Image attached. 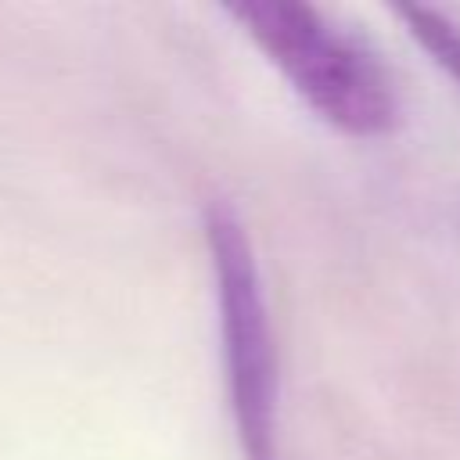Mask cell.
Segmentation results:
<instances>
[{"mask_svg": "<svg viewBox=\"0 0 460 460\" xmlns=\"http://www.w3.org/2000/svg\"><path fill=\"white\" fill-rule=\"evenodd\" d=\"M399 14L406 18L410 32L435 54V61L460 79V29L428 7H399Z\"/></svg>", "mask_w": 460, "mask_h": 460, "instance_id": "3", "label": "cell"}, {"mask_svg": "<svg viewBox=\"0 0 460 460\" xmlns=\"http://www.w3.org/2000/svg\"><path fill=\"white\" fill-rule=\"evenodd\" d=\"M205 237L216 273L226 392L244 460H280L277 453V345L262 277L244 223L223 201L205 212Z\"/></svg>", "mask_w": 460, "mask_h": 460, "instance_id": "2", "label": "cell"}, {"mask_svg": "<svg viewBox=\"0 0 460 460\" xmlns=\"http://www.w3.org/2000/svg\"><path fill=\"white\" fill-rule=\"evenodd\" d=\"M252 40L295 90L338 129L385 133L395 122V90L377 58L320 7L302 0H248L234 7Z\"/></svg>", "mask_w": 460, "mask_h": 460, "instance_id": "1", "label": "cell"}]
</instances>
